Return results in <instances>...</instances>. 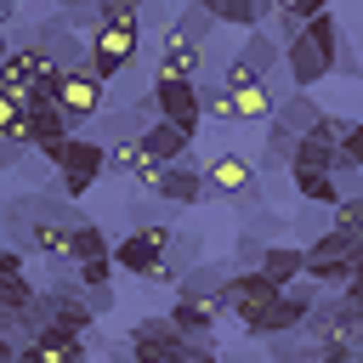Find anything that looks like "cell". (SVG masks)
<instances>
[{
    "instance_id": "cell-8",
    "label": "cell",
    "mask_w": 363,
    "mask_h": 363,
    "mask_svg": "<svg viewBox=\"0 0 363 363\" xmlns=\"http://www.w3.org/2000/svg\"><path fill=\"white\" fill-rule=\"evenodd\" d=\"M199 74H204V45L164 40V51L153 62V85H199Z\"/></svg>"
},
{
    "instance_id": "cell-38",
    "label": "cell",
    "mask_w": 363,
    "mask_h": 363,
    "mask_svg": "<svg viewBox=\"0 0 363 363\" xmlns=\"http://www.w3.org/2000/svg\"><path fill=\"white\" fill-rule=\"evenodd\" d=\"M182 363H221V352H216L210 340H187V352H182Z\"/></svg>"
},
{
    "instance_id": "cell-17",
    "label": "cell",
    "mask_w": 363,
    "mask_h": 363,
    "mask_svg": "<svg viewBox=\"0 0 363 363\" xmlns=\"http://www.w3.org/2000/svg\"><path fill=\"white\" fill-rule=\"evenodd\" d=\"M363 238L357 233H340V227H323L312 244H306V267H329V261H357Z\"/></svg>"
},
{
    "instance_id": "cell-19",
    "label": "cell",
    "mask_w": 363,
    "mask_h": 363,
    "mask_svg": "<svg viewBox=\"0 0 363 363\" xmlns=\"http://www.w3.org/2000/svg\"><path fill=\"white\" fill-rule=\"evenodd\" d=\"M210 34H216L210 6H182V11L170 17V34H164V40H182V45H210Z\"/></svg>"
},
{
    "instance_id": "cell-16",
    "label": "cell",
    "mask_w": 363,
    "mask_h": 363,
    "mask_svg": "<svg viewBox=\"0 0 363 363\" xmlns=\"http://www.w3.org/2000/svg\"><path fill=\"white\" fill-rule=\"evenodd\" d=\"M187 147H193V136H182V130H176V125H164V119H153V125L142 130V153H147V159H159L164 170H170V164H182V159H187Z\"/></svg>"
},
{
    "instance_id": "cell-29",
    "label": "cell",
    "mask_w": 363,
    "mask_h": 363,
    "mask_svg": "<svg viewBox=\"0 0 363 363\" xmlns=\"http://www.w3.org/2000/svg\"><path fill=\"white\" fill-rule=\"evenodd\" d=\"M306 136H318L323 147H335V153H340V142L352 136V119H346V113H329V108H323V113H318V125H312Z\"/></svg>"
},
{
    "instance_id": "cell-1",
    "label": "cell",
    "mask_w": 363,
    "mask_h": 363,
    "mask_svg": "<svg viewBox=\"0 0 363 363\" xmlns=\"http://www.w3.org/2000/svg\"><path fill=\"white\" fill-rule=\"evenodd\" d=\"M170 244H176V233H170L164 221H142V227H130V233L113 244V267H119V272H136V278H147V284H176V272L164 267V261H170Z\"/></svg>"
},
{
    "instance_id": "cell-42",
    "label": "cell",
    "mask_w": 363,
    "mask_h": 363,
    "mask_svg": "<svg viewBox=\"0 0 363 363\" xmlns=\"http://www.w3.org/2000/svg\"><path fill=\"white\" fill-rule=\"evenodd\" d=\"M11 17H17V11H11V6L0 0V34H6V23H11Z\"/></svg>"
},
{
    "instance_id": "cell-14",
    "label": "cell",
    "mask_w": 363,
    "mask_h": 363,
    "mask_svg": "<svg viewBox=\"0 0 363 363\" xmlns=\"http://www.w3.org/2000/svg\"><path fill=\"white\" fill-rule=\"evenodd\" d=\"M272 289H295L301 278H306V250H295V244H267V255H261V267H255Z\"/></svg>"
},
{
    "instance_id": "cell-15",
    "label": "cell",
    "mask_w": 363,
    "mask_h": 363,
    "mask_svg": "<svg viewBox=\"0 0 363 363\" xmlns=\"http://www.w3.org/2000/svg\"><path fill=\"white\" fill-rule=\"evenodd\" d=\"M159 199H164V204H182V210H187V204H199V199H210L204 170H199V164H187V159H182V164H170V170H164V182H159Z\"/></svg>"
},
{
    "instance_id": "cell-2",
    "label": "cell",
    "mask_w": 363,
    "mask_h": 363,
    "mask_svg": "<svg viewBox=\"0 0 363 363\" xmlns=\"http://www.w3.org/2000/svg\"><path fill=\"white\" fill-rule=\"evenodd\" d=\"M136 45H142V28H96V34H85V68L102 85H113L136 62Z\"/></svg>"
},
{
    "instance_id": "cell-23",
    "label": "cell",
    "mask_w": 363,
    "mask_h": 363,
    "mask_svg": "<svg viewBox=\"0 0 363 363\" xmlns=\"http://www.w3.org/2000/svg\"><path fill=\"white\" fill-rule=\"evenodd\" d=\"M289 187L306 199V204H340V187H335V176H318V170H289Z\"/></svg>"
},
{
    "instance_id": "cell-44",
    "label": "cell",
    "mask_w": 363,
    "mask_h": 363,
    "mask_svg": "<svg viewBox=\"0 0 363 363\" xmlns=\"http://www.w3.org/2000/svg\"><path fill=\"white\" fill-rule=\"evenodd\" d=\"M221 363H255V357H221Z\"/></svg>"
},
{
    "instance_id": "cell-11",
    "label": "cell",
    "mask_w": 363,
    "mask_h": 363,
    "mask_svg": "<svg viewBox=\"0 0 363 363\" xmlns=\"http://www.w3.org/2000/svg\"><path fill=\"white\" fill-rule=\"evenodd\" d=\"M312 306H318V284H295V289H284V295H278V306H272V329H267V340L301 335V329H306V318H312Z\"/></svg>"
},
{
    "instance_id": "cell-13",
    "label": "cell",
    "mask_w": 363,
    "mask_h": 363,
    "mask_svg": "<svg viewBox=\"0 0 363 363\" xmlns=\"http://www.w3.org/2000/svg\"><path fill=\"white\" fill-rule=\"evenodd\" d=\"M102 170H108V147H102L96 136H68V147H62V159H57V176H74V182H91V187H96Z\"/></svg>"
},
{
    "instance_id": "cell-26",
    "label": "cell",
    "mask_w": 363,
    "mask_h": 363,
    "mask_svg": "<svg viewBox=\"0 0 363 363\" xmlns=\"http://www.w3.org/2000/svg\"><path fill=\"white\" fill-rule=\"evenodd\" d=\"M34 306V284L23 272H0V318H17Z\"/></svg>"
},
{
    "instance_id": "cell-45",
    "label": "cell",
    "mask_w": 363,
    "mask_h": 363,
    "mask_svg": "<svg viewBox=\"0 0 363 363\" xmlns=\"http://www.w3.org/2000/svg\"><path fill=\"white\" fill-rule=\"evenodd\" d=\"M85 363H91V357H85Z\"/></svg>"
},
{
    "instance_id": "cell-9",
    "label": "cell",
    "mask_w": 363,
    "mask_h": 363,
    "mask_svg": "<svg viewBox=\"0 0 363 363\" xmlns=\"http://www.w3.org/2000/svg\"><path fill=\"white\" fill-rule=\"evenodd\" d=\"M227 306L221 301H204V295H182L176 289V301H170V323H176V335H187V340H210V329H216V318H221Z\"/></svg>"
},
{
    "instance_id": "cell-28",
    "label": "cell",
    "mask_w": 363,
    "mask_h": 363,
    "mask_svg": "<svg viewBox=\"0 0 363 363\" xmlns=\"http://www.w3.org/2000/svg\"><path fill=\"white\" fill-rule=\"evenodd\" d=\"M96 28H142L136 0H102L96 6Z\"/></svg>"
},
{
    "instance_id": "cell-7",
    "label": "cell",
    "mask_w": 363,
    "mask_h": 363,
    "mask_svg": "<svg viewBox=\"0 0 363 363\" xmlns=\"http://www.w3.org/2000/svg\"><path fill=\"white\" fill-rule=\"evenodd\" d=\"M147 96H153V113H159L164 125H176L182 136H199V119H204L199 85H153Z\"/></svg>"
},
{
    "instance_id": "cell-6",
    "label": "cell",
    "mask_w": 363,
    "mask_h": 363,
    "mask_svg": "<svg viewBox=\"0 0 363 363\" xmlns=\"http://www.w3.org/2000/svg\"><path fill=\"white\" fill-rule=\"evenodd\" d=\"M62 79V68L57 62H45L34 45H11V57H6V74H0V91H11V96H28V91H40V85H57Z\"/></svg>"
},
{
    "instance_id": "cell-3",
    "label": "cell",
    "mask_w": 363,
    "mask_h": 363,
    "mask_svg": "<svg viewBox=\"0 0 363 363\" xmlns=\"http://www.w3.org/2000/svg\"><path fill=\"white\" fill-rule=\"evenodd\" d=\"M57 108H62L68 125H85V119H96V113L108 108V85L79 62V68H68V74L57 79Z\"/></svg>"
},
{
    "instance_id": "cell-33",
    "label": "cell",
    "mask_w": 363,
    "mask_h": 363,
    "mask_svg": "<svg viewBox=\"0 0 363 363\" xmlns=\"http://www.w3.org/2000/svg\"><path fill=\"white\" fill-rule=\"evenodd\" d=\"M23 125H28V108H23V96H11V91H0V136H11V142H23Z\"/></svg>"
},
{
    "instance_id": "cell-32",
    "label": "cell",
    "mask_w": 363,
    "mask_h": 363,
    "mask_svg": "<svg viewBox=\"0 0 363 363\" xmlns=\"http://www.w3.org/2000/svg\"><path fill=\"white\" fill-rule=\"evenodd\" d=\"M113 272H119L113 255H96V261H85V267H74V284H79V289H108Z\"/></svg>"
},
{
    "instance_id": "cell-25",
    "label": "cell",
    "mask_w": 363,
    "mask_h": 363,
    "mask_svg": "<svg viewBox=\"0 0 363 363\" xmlns=\"http://www.w3.org/2000/svg\"><path fill=\"white\" fill-rule=\"evenodd\" d=\"M96 255H113V244H108V233H102V227L79 221V227H74V250H68V261H74V267H85V261H96Z\"/></svg>"
},
{
    "instance_id": "cell-22",
    "label": "cell",
    "mask_w": 363,
    "mask_h": 363,
    "mask_svg": "<svg viewBox=\"0 0 363 363\" xmlns=\"http://www.w3.org/2000/svg\"><path fill=\"white\" fill-rule=\"evenodd\" d=\"M204 6H210L216 28H221V23H238V28H250V34H255V28H261V17H267V6H261V0H204Z\"/></svg>"
},
{
    "instance_id": "cell-24",
    "label": "cell",
    "mask_w": 363,
    "mask_h": 363,
    "mask_svg": "<svg viewBox=\"0 0 363 363\" xmlns=\"http://www.w3.org/2000/svg\"><path fill=\"white\" fill-rule=\"evenodd\" d=\"M318 113H323V108H318V102H312L306 91H289V102H284V108H278L272 119H278V125H289L295 136H306V130L318 125Z\"/></svg>"
},
{
    "instance_id": "cell-34",
    "label": "cell",
    "mask_w": 363,
    "mask_h": 363,
    "mask_svg": "<svg viewBox=\"0 0 363 363\" xmlns=\"http://www.w3.org/2000/svg\"><path fill=\"white\" fill-rule=\"evenodd\" d=\"M329 227H340V233H357L363 238V193H346L340 204H335V221Z\"/></svg>"
},
{
    "instance_id": "cell-37",
    "label": "cell",
    "mask_w": 363,
    "mask_h": 363,
    "mask_svg": "<svg viewBox=\"0 0 363 363\" xmlns=\"http://www.w3.org/2000/svg\"><path fill=\"white\" fill-rule=\"evenodd\" d=\"M340 153H346V159H352V164L363 170V119H352V136L340 142Z\"/></svg>"
},
{
    "instance_id": "cell-10",
    "label": "cell",
    "mask_w": 363,
    "mask_h": 363,
    "mask_svg": "<svg viewBox=\"0 0 363 363\" xmlns=\"http://www.w3.org/2000/svg\"><path fill=\"white\" fill-rule=\"evenodd\" d=\"M34 51H40L45 62H57L62 74L85 62V40H79V34H74V28L62 23V17H51V23H40V34H34Z\"/></svg>"
},
{
    "instance_id": "cell-4",
    "label": "cell",
    "mask_w": 363,
    "mask_h": 363,
    "mask_svg": "<svg viewBox=\"0 0 363 363\" xmlns=\"http://www.w3.org/2000/svg\"><path fill=\"white\" fill-rule=\"evenodd\" d=\"M34 312H40L45 329H68V335H85V329L96 323L91 306H85V289H79V284H51L45 295H34Z\"/></svg>"
},
{
    "instance_id": "cell-40",
    "label": "cell",
    "mask_w": 363,
    "mask_h": 363,
    "mask_svg": "<svg viewBox=\"0 0 363 363\" xmlns=\"http://www.w3.org/2000/svg\"><path fill=\"white\" fill-rule=\"evenodd\" d=\"M23 153H28V142H11V136H0V170H11Z\"/></svg>"
},
{
    "instance_id": "cell-5",
    "label": "cell",
    "mask_w": 363,
    "mask_h": 363,
    "mask_svg": "<svg viewBox=\"0 0 363 363\" xmlns=\"http://www.w3.org/2000/svg\"><path fill=\"white\" fill-rule=\"evenodd\" d=\"M204 187H210L216 199H227V204H255V199H261L255 164L238 159V153H216V159L204 164Z\"/></svg>"
},
{
    "instance_id": "cell-20",
    "label": "cell",
    "mask_w": 363,
    "mask_h": 363,
    "mask_svg": "<svg viewBox=\"0 0 363 363\" xmlns=\"http://www.w3.org/2000/svg\"><path fill=\"white\" fill-rule=\"evenodd\" d=\"M278 108H272V85H244L233 91V119L238 125H267Z\"/></svg>"
},
{
    "instance_id": "cell-36",
    "label": "cell",
    "mask_w": 363,
    "mask_h": 363,
    "mask_svg": "<svg viewBox=\"0 0 363 363\" xmlns=\"http://www.w3.org/2000/svg\"><path fill=\"white\" fill-rule=\"evenodd\" d=\"M136 164H142V136H136V142H119V147H108V170H125V176H130Z\"/></svg>"
},
{
    "instance_id": "cell-43",
    "label": "cell",
    "mask_w": 363,
    "mask_h": 363,
    "mask_svg": "<svg viewBox=\"0 0 363 363\" xmlns=\"http://www.w3.org/2000/svg\"><path fill=\"white\" fill-rule=\"evenodd\" d=\"M17 363H40V357H34V352H17Z\"/></svg>"
},
{
    "instance_id": "cell-39",
    "label": "cell",
    "mask_w": 363,
    "mask_h": 363,
    "mask_svg": "<svg viewBox=\"0 0 363 363\" xmlns=\"http://www.w3.org/2000/svg\"><path fill=\"white\" fill-rule=\"evenodd\" d=\"M85 306H91V318H102V312L113 306V284H108V289H85Z\"/></svg>"
},
{
    "instance_id": "cell-27",
    "label": "cell",
    "mask_w": 363,
    "mask_h": 363,
    "mask_svg": "<svg viewBox=\"0 0 363 363\" xmlns=\"http://www.w3.org/2000/svg\"><path fill=\"white\" fill-rule=\"evenodd\" d=\"M289 170H318V176H329V170H335V147H323L318 136H301V142H295Z\"/></svg>"
},
{
    "instance_id": "cell-21",
    "label": "cell",
    "mask_w": 363,
    "mask_h": 363,
    "mask_svg": "<svg viewBox=\"0 0 363 363\" xmlns=\"http://www.w3.org/2000/svg\"><path fill=\"white\" fill-rule=\"evenodd\" d=\"M238 57H244V62H250V68H255V74H261L267 85H272V68L284 62V45H278V40L267 34V28H255V34L244 40V51H238Z\"/></svg>"
},
{
    "instance_id": "cell-30",
    "label": "cell",
    "mask_w": 363,
    "mask_h": 363,
    "mask_svg": "<svg viewBox=\"0 0 363 363\" xmlns=\"http://www.w3.org/2000/svg\"><path fill=\"white\" fill-rule=\"evenodd\" d=\"M295 142H301V136H295L289 125L267 119V164H289V159H295Z\"/></svg>"
},
{
    "instance_id": "cell-12",
    "label": "cell",
    "mask_w": 363,
    "mask_h": 363,
    "mask_svg": "<svg viewBox=\"0 0 363 363\" xmlns=\"http://www.w3.org/2000/svg\"><path fill=\"white\" fill-rule=\"evenodd\" d=\"M284 68H289L295 91H312L318 79H329V74H335V57H329V51H318V45L301 34L295 45H284Z\"/></svg>"
},
{
    "instance_id": "cell-31",
    "label": "cell",
    "mask_w": 363,
    "mask_h": 363,
    "mask_svg": "<svg viewBox=\"0 0 363 363\" xmlns=\"http://www.w3.org/2000/svg\"><path fill=\"white\" fill-rule=\"evenodd\" d=\"M199 108H204V119H233V91L199 79Z\"/></svg>"
},
{
    "instance_id": "cell-35",
    "label": "cell",
    "mask_w": 363,
    "mask_h": 363,
    "mask_svg": "<svg viewBox=\"0 0 363 363\" xmlns=\"http://www.w3.org/2000/svg\"><path fill=\"white\" fill-rule=\"evenodd\" d=\"M221 85H227V91H244V85H267V79H261V74H255V68H250L238 51H233V57H227V74H221Z\"/></svg>"
},
{
    "instance_id": "cell-41",
    "label": "cell",
    "mask_w": 363,
    "mask_h": 363,
    "mask_svg": "<svg viewBox=\"0 0 363 363\" xmlns=\"http://www.w3.org/2000/svg\"><path fill=\"white\" fill-rule=\"evenodd\" d=\"M0 272H23V255L17 250H0Z\"/></svg>"
},
{
    "instance_id": "cell-18",
    "label": "cell",
    "mask_w": 363,
    "mask_h": 363,
    "mask_svg": "<svg viewBox=\"0 0 363 363\" xmlns=\"http://www.w3.org/2000/svg\"><path fill=\"white\" fill-rule=\"evenodd\" d=\"M40 363H85V335H68V329H40V340L28 346Z\"/></svg>"
}]
</instances>
